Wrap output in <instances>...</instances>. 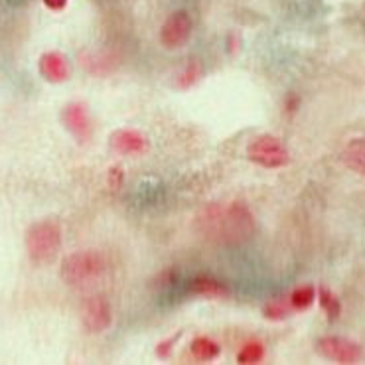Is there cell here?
I'll list each match as a JSON object with an SVG mask.
<instances>
[{
    "instance_id": "1",
    "label": "cell",
    "mask_w": 365,
    "mask_h": 365,
    "mask_svg": "<svg viewBox=\"0 0 365 365\" xmlns=\"http://www.w3.org/2000/svg\"><path fill=\"white\" fill-rule=\"evenodd\" d=\"M197 230L217 245H239L255 233V217L239 202L213 204L197 215Z\"/></svg>"
},
{
    "instance_id": "2",
    "label": "cell",
    "mask_w": 365,
    "mask_h": 365,
    "mask_svg": "<svg viewBox=\"0 0 365 365\" xmlns=\"http://www.w3.org/2000/svg\"><path fill=\"white\" fill-rule=\"evenodd\" d=\"M61 249L60 223L51 220H42L32 223L26 231V253L30 261L38 267L50 264Z\"/></svg>"
},
{
    "instance_id": "3",
    "label": "cell",
    "mask_w": 365,
    "mask_h": 365,
    "mask_svg": "<svg viewBox=\"0 0 365 365\" xmlns=\"http://www.w3.org/2000/svg\"><path fill=\"white\" fill-rule=\"evenodd\" d=\"M105 272V259L97 251H77L61 261L60 274L66 284L83 289L101 279Z\"/></svg>"
},
{
    "instance_id": "4",
    "label": "cell",
    "mask_w": 365,
    "mask_h": 365,
    "mask_svg": "<svg viewBox=\"0 0 365 365\" xmlns=\"http://www.w3.org/2000/svg\"><path fill=\"white\" fill-rule=\"evenodd\" d=\"M247 156L251 162H255L263 168H271V170L284 168L290 162L289 148L279 136L272 135H261L253 138L251 145L247 146Z\"/></svg>"
},
{
    "instance_id": "5",
    "label": "cell",
    "mask_w": 365,
    "mask_h": 365,
    "mask_svg": "<svg viewBox=\"0 0 365 365\" xmlns=\"http://www.w3.org/2000/svg\"><path fill=\"white\" fill-rule=\"evenodd\" d=\"M318 354L326 359H330L334 364L354 365L359 364L364 359V349L354 340L340 338V336H326L320 338L316 344Z\"/></svg>"
},
{
    "instance_id": "6",
    "label": "cell",
    "mask_w": 365,
    "mask_h": 365,
    "mask_svg": "<svg viewBox=\"0 0 365 365\" xmlns=\"http://www.w3.org/2000/svg\"><path fill=\"white\" fill-rule=\"evenodd\" d=\"M192 18L186 10H176L164 20L160 28V43L168 50H178L192 36Z\"/></svg>"
},
{
    "instance_id": "7",
    "label": "cell",
    "mask_w": 365,
    "mask_h": 365,
    "mask_svg": "<svg viewBox=\"0 0 365 365\" xmlns=\"http://www.w3.org/2000/svg\"><path fill=\"white\" fill-rule=\"evenodd\" d=\"M81 322L83 328L91 334H101L109 330L113 322V310H110L109 300L105 297H89L81 306Z\"/></svg>"
},
{
    "instance_id": "8",
    "label": "cell",
    "mask_w": 365,
    "mask_h": 365,
    "mask_svg": "<svg viewBox=\"0 0 365 365\" xmlns=\"http://www.w3.org/2000/svg\"><path fill=\"white\" fill-rule=\"evenodd\" d=\"M61 123L77 143L83 145L91 138V117H89L86 103L73 101L66 105L61 110Z\"/></svg>"
},
{
    "instance_id": "9",
    "label": "cell",
    "mask_w": 365,
    "mask_h": 365,
    "mask_svg": "<svg viewBox=\"0 0 365 365\" xmlns=\"http://www.w3.org/2000/svg\"><path fill=\"white\" fill-rule=\"evenodd\" d=\"M110 148L120 156H140L148 150V138L135 128H119L110 135Z\"/></svg>"
},
{
    "instance_id": "10",
    "label": "cell",
    "mask_w": 365,
    "mask_h": 365,
    "mask_svg": "<svg viewBox=\"0 0 365 365\" xmlns=\"http://www.w3.org/2000/svg\"><path fill=\"white\" fill-rule=\"evenodd\" d=\"M40 76L48 83H63L69 79V63L66 56L60 51H46L38 61Z\"/></svg>"
},
{
    "instance_id": "11",
    "label": "cell",
    "mask_w": 365,
    "mask_h": 365,
    "mask_svg": "<svg viewBox=\"0 0 365 365\" xmlns=\"http://www.w3.org/2000/svg\"><path fill=\"white\" fill-rule=\"evenodd\" d=\"M341 160L349 170L365 176V136L349 140L344 148V153H341Z\"/></svg>"
},
{
    "instance_id": "12",
    "label": "cell",
    "mask_w": 365,
    "mask_h": 365,
    "mask_svg": "<svg viewBox=\"0 0 365 365\" xmlns=\"http://www.w3.org/2000/svg\"><path fill=\"white\" fill-rule=\"evenodd\" d=\"M190 292L205 298L230 297V289L217 279H212V277H197V279L192 280L190 282Z\"/></svg>"
},
{
    "instance_id": "13",
    "label": "cell",
    "mask_w": 365,
    "mask_h": 365,
    "mask_svg": "<svg viewBox=\"0 0 365 365\" xmlns=\"http://www.w3.org/2000/svg\"><path fill=\"white\" fill-rule=\"evenodd\" d=\"M192 356L197 359V361H212L215 357H220L221 348L217 341H213L212 338H207V336H200V338H195L192 341Z\"/></svg>"
},
{
    "instance_id": "14",
    "label": "cell",
    "mask_w": 365,
    "mask_h": 365,
    "mask_svg": "<svg viewBox=\"0 0 365 365\" xmlns=\"http://www.w3.org/2000/svg\"><path fill=\"white\" fill-rule=\"evenodd\" d=\"M264 359V346L263 341L251 340L243 344V348L239 349L237 364L241 365H257L263 364Z\"/></svg>"
},
{
    "instance_id": "15",
    "label": "cell",
    "mask_w": 365,
    "mask_h": 365,
    "mask_svg": "<svg viewBox=\"0 0 365 365\" xmlns=\"http://www.w3.org/2000/svg\"><path fill=\"white\" fill-rule=\"evenodd\" d=\"M314 300H316V289L312 287V284L298 287V289L292 290V294H290V298H289L292 310H298V312L308 310L310 306L314 304Z\"/></svg>"
},
{
    "instance_id": "16",
    "label": "cell",
    "mask_w": 365,
    "mask_h": 365,
    "mask_svg": "<svg viewBox=\"0 0 365 365\" xmlns=\"http://www.w3.org/2000/svg\"><path fill=\"white\" fill-rule=\"evenodd\" d=\"M318 302L322 306V310L328 316V320L334 322V320H338L341 314V302L340 298L336 297L330 289H320L318 290Z\"/></svg>"
},
{
    "instance_id": "17",
    "label": "cell",
    "mask_w": 365,
    "mask_h": 365,
    "mask_svg": "<svg viewBox=\"0 0 365 365\" xmlns=\"http://www.w3.org/2000/svg\"><path fill=\"white\" fill-rule=\"evenodd\" d=\"M292 312V306L290 302H284V300H271V302H267L263 306V316L267 320H271V322H282V320H287Z\"/></svg>"
},
{
    "instance_id": "18",
    "label": "cell",
    "mask_w": 365,
    "mask_h": 365,
    "mask_svg": "<svg viewBox=\"0 0 365 365\" xmlns=\"http://www.w3.org/2000/svg\"><path fill=\"white\" fill-rule=\"evenodd\" d=\"M200 77H202V63L192 60L186 66V69L178 76V87L180 89H190L200 81Z\"/></svg>"
},
{
    "instance_id": "19",
    "label": "cell",
    "mask_w": 365,
    "mask_h": 365,
    "mask_svg": "<svg viewBox=\"0 0 365 365\" xmlns=\"http://www.w3.org/2000/svg\"><path fill=\"white\" fill-rule=\"evenodd\" d=\"M180 334H176V336H172L170 340H164L158 344V348H156V356L158 357H168L172 354V349H174V344L178 341Z\"/></svg>"
},
{
    "instance_id": "20",
    "label": "cell",
    "mask_w": 365,
    "mask_h": 365,
    "mask_svg": "<svg viewBox=\"0 0 365 365\" xmlns=\"http://www.w3.org/2000/svg\"><path fill=\"white\" fill-rule=\"evenodd\" d=\"M109 186H110V190H119V187L123 186V170H120L119 166L110 168V172H109Z\"/></svg>"
},
{
    "instance_id": "21",
    "label": "cell",
    "mask_w": 365,
    "mask_h": 365,
    "mask_svg": "<svg viewBox=\"0 0 365 365\" xmlns=\"http://www.w3.org/2000/svg\"><path fill=\"white\" fill-rule=\"evenodd\" d=\"M42 2L46 9L53 10V12H60V10H63L68 6L69 0H42Z\"/></svg>"
}]
</instances>
